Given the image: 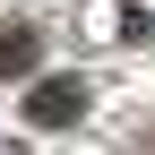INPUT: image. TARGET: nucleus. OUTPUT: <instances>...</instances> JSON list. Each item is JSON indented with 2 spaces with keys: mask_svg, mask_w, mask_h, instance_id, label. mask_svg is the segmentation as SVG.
Listing matches in <instances>:
<instances>
[{
  "mask_svg": "<svg viewBox=\"0 0 155 155\" xmlns=\"http://www.w3.org/2000/svg\"><path fill=\"white\" fill-rule=\"evenodd\" d=\"M17 112H26V129H78L86 121V78H35V95Z\"/></svg>",
  "mask_w": 155,
  "mask_h": 155,
  "instance_id": "1",
  "label": "nucleus"
},
{
  "mask_svg": "<svg viewBox=\"0 0 155 155\" xmlns=\"http://www.w3.org/2000/svg\"><path fill=\"white\" fill-rule=\"evenodd\" d=\"M35 61H43V43H35L26 26H9V35H0V78H26Z\"/></svg>",
  "mask_w": 155,
  "mask_h": 155,
  "instance_id": "2",
  "label": "nucleus"
}]
</instances>
